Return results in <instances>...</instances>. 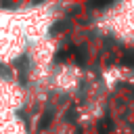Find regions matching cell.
<instances>
[{
    "mask_svg": "<svg viewBox=\"0 0 134 134\" xmlns=\"http://www.w3.org/2000/svg\"><path fill=\"white\" fill-rule=\"evenodd\" d=\"M31 46L23 25V17L17 6H0V67L25 57Z\"/></svg>",
    "mask_w": 134,
    "mask_h": 134,
    "instance_id": "1",
    "label": "cell"
},
{
    "mask_svg": "<svg viewBox=\"0 0 134 134\" xmlns=\"http://www.w3.org/2000/svg\"><path fill=\"white\" fill-rule=\"evenodd\" d=\"M84 73L77 65L73 63H54L50 77H48V90L57 94H73L82 88Z\"/></svg>",
    "mask_w": 134,
    "mask_h": 134,
    "instance_id": "3",
    "label": "cell"
},
{
    "mask_svg": "<svg viewBox=\"0 0 134 134\" xmlns=\"http://www.w3.org/2000/svg\"><path fill=\"white\" fill-rule=\"evenodd\" d=\"M0 134H27L23 121L19 117L8 119V121H0Z\"/></svg>",
    "mask_w": 134,
    "mask_h": 134,
    "instance_id": "4",
    "label": "cell"
},
{
    "mask_svg": "<svg viewBox=\"0 0 134 134\" xmlns=\"http://www.w3.org/2000/svg\"><path fill=\"white\" fill-rule=\"evenodd\" d=\"M27 90L15 75L0 69V121L19 117V111L25 107Z\"/></svg>",
    "mask_w": 134,
    "mask_h": 134,
    "instance_id": "2",
    "label": "cell"
}]
</instances>
